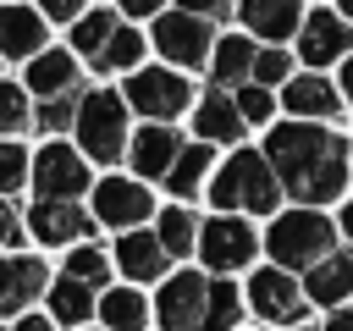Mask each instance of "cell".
<instances>
[{
	"mask_svg": "<svg viewBox=\"0 0 353 331\" xmlns=\"http://www.w3.org/2000/svg\"><path fill=\"white\" fill-rule=\"evenodd\" d=\"M265 154L281 177V188L298 199V204H325L347 188V138L342 132H325L320 121H281L270 127L265 138Z\"/></svg>",
	"mask_w": 353,
	"mask_h": 331,
	"instance_id": "cell-1",
	"label": "cell"
},
{
	"mask_svg": "<svg viewBox=\"0 0 353 331\" xmlns=\"http://www.w3.org/2000/svg\"><path fill=\"white\" fill-rule=\"evenodd\" d=\"M281 193H287V188H281L270 154H259V149H237V154L221 166V177L210 182V199H215V210H226V215H237V210L270 215V210L281 204Z\"/></svg>",
	"mask_w": 353,
	"mask_h": 331,
	"instance_id": "cell-2",
	"label": "cell"
},
{
	"mask_svg": "<svg viewBox=\"0 0 353 331\" xmlns=\"http://www.w3.org/2000/svg\"><path fill=\"white\" fill-rule=\"evenodd\" d=\"M265 248H270V259L281 270H314L325 254H336V226L314 204H303V210H287V215L270 221Z\"/></svg>",
	"mask_w": 353,
	"mask_h": 331,
	"instance_id": "cell-3",
	"label": "cell"
},
{
	"mask_svg": "<svg viewBox=\"0 0 353 331\" xmlns=\"http://www.w3.org/2000/svg\"><path fill=\"white\" fill-rule=\"evenodd\" d=\"M77 143L88 149V160L110 166L127 154V99L116 88H88L83 110H77Z\"/></svg>",
	"mask_w": 353,
	"mask_h": 331,
	"instance_id": "cell-4",
	"label": "cell"
},
{
	"mask_svg": "<svg viewBox=\"0 0 353 331\" xmlns=\"http://www.w3.org/2000/svg\"><path fill=\"white\" fill-rule=\"evenodd\" d=\"M127 105L143 110L149 121H171V116H182L193 105V88H188V77L176 66H143V72L127 77Z\"/></svg>",
	"mask_w": 353,
	"mask_h": 331,
	"instance_id": "cell-5",
	"label": "cell"
},
{
	"mask_svg": "<svg viewBox=\"0 0 353 331\" xmlns=\"http://www.w3.org/2000/svg\"><path fill=\"white\" fill-rule=\"evenodd\" d=\"M215 33H210V17H193V11H160L154 17V50L176 66H210V50Z\"/></svg>",
	"mask_w": 353,
	"mask_h": 331,
	"instance_id": "cell-6",
	"label": "cell"
},
{
	"mask_svg": "<svg viewBox=\"0 0 353 331\" xmlns=\"http://www.w3.org/2000/svg\"><path fill=\"white\" fill-rule=\"evenodd\" d=\"M254 248H259V237H254V226L243 221V215H215V221H204V232H199V254H204V265L210 270H243L248 259H254Z\"/></svg>",
	"mask_w": 353,
	"mask_h": 331,
	"instance_id": "cell-7",
	"label": "cell"
},
{
	"mask_svg": "<svg viewBox=\"0 0 353 331\" xmlns=\"http://www.w3.org/2000/svg\"><path fill=\"white\" fill-rule=\"evenodd\" d=\"M154 314H160L165 331H204V314H210V276L182 270L176 281H165Z\"/></svg>",
	"mask_w": 353,
	"mask_h": 331,
	"instance_id": "cell-8",
	"label": "cell"
},
{
	"mask_svg": "<svg viewBox=\"0 0 353 331\" xmlns=\"http://www.w3.org/2000/svg\"><path fill=\"white\" fill-rule=\"evenodd\" d=\"M149 215H154V199H149L143 182H132V177H105V182L94 188V221H105V226H116V232H132V226L149 221Z\"/></svg>",
	"mask_w": 353,
	"mask_h": 331,
	"instance_id": "cell-9",
	"label": "cell"
},
{
	"mask_svg": "<svg viewBox=\"0 0 353 331\" xmlns=\"http://www.w3.org/2000/svg\"><path fill=\"white\" fill-rule=\"evenodd\" d=\"M353 50V22L342 11H309L303 28H298V55L309 66H331V61H347Z\"/></svg>",
	"mask_w": 353,
	"mask_h": 331,
	"instance_id": "cell-10",
	"label": "cell"
},
{
	"mask_svg": "<svg viewBox=\"0 0 353 331\" xmlns=\"http://www.w3.org/2000/svg\"><path fill=\"white\" fill-rule=\"evenodd\" d=\"M33 188H39V199H77L88 188V160L66 143H44L33 160Z\"/></svg>",
	"mask_w": 353,
	"mask_h": 331,
	"instance_id": "cell-11",
	"label": "cell"
},
{
	"mask_svg": "<svg viewBox=\"0 0 353 331\" xmlns=\"http://www.w3.org/2000/svg\"><path fill=\"white\" fill-rule=\"evenodd\" d=\"M248 303L265 314V320H298L303 314V287L281 270V265H270V270H254V281H248Z\"/></svg>",
	"mask_w": 353,
	"mask_h": 331,
	"instance_id": "cell-12",
	"label": "cell"
},
{
	"mask_svg": "<svg viewBox=\"0 0 353 331\" xmlns=\"http://www.w3.org/2000/svg\"><path fill=\"white\" fill-rule=\"evenodd\" d=\"M44 22H50L44 11L6 0V6H0V55H17V61L44 55Z\"/></svg>",
	"mask_w": 353,
	"mask_h": 331,
	"instance_id": "cell-13",
	"label": "cell"
},
{
	"mask_svg": "<svg viewBox=\"0 0 353 331\" xmlns=\"http://www.w3.org/2000/svg\"><path fill=\"white\" fill-rule=\"evenodd\" d=\"M237 17H243L248 33L281 44V39H292L303 28V0H237Z\"/></svg>",
	"mask_w": 353,
	"mask_h": 331,
	"instance_id": "cell-14",
	"label": "cell"
},
{
	"mask_svg": "<svg viewBox=\"0 0 353 331\" xmlns=\"http://www.w3.org/2000/svg\"><path fill=\"white\" fill-rule=\"evenodd\" d=\"M28 88L39 99H55V94H83V72H77V50H44L28 61Z\"/></svg>",
	"mask_w": 353,
	"mask_h": 331,
	"instance_id": "cell-15",
	"label": "cell"
},
{
	"mask_svg": "<svg viewBox=\"0 0 353 331\" xmlns=\"http://www.w3.org/2000/svg\"><path fill=\"white\" fill-rule=\"evenodd\" d=\"M28 226H33V237L50 248V243H77L94 221L77 210V199H39L33 215H28Z\"/></svg>",
	"mask_w": 353,
	"mask_h": 331,
	"instance_id": "cell-16",
	"label": "cell"
},
{
	"mask_svg": "<svg viewBox=\"0 0 353 331\" xmlns=\"http://www.w3.org/2000/svg\"><path fill=\"white\" fill-rule=\"evenodd\" d=\"M165 259H171V248L160 243V232H121L116 237V265L127 270V281H154V276H165Z\"/></svg>",
	"mask_w": 353,
	"mask_h": 331,
	"instance_id": "cell-17",
	"label": "cell"
},
{
	"mask_svg": "<svg viewBox=\"0 0 353 331\" xmlns=\"http://www.w3.org/2000/svg\"><path fill=\"white\" fill-rule=\"evenodd\" d=\"M281 99H287V110H292L298 121H331V116L342 110V88H336V83H325V77H314V72L292 77Z\"/></svg>",
	"mask_w": 353,
	"mask_h": 331,
	"instance_id": "cell-18",
	"label": "cell"
},
{
	"mask_svg": "<svg viewBox=\"0 0 353 331\" xmlns=\"http://www.w3.org/2000/svg\"><path fill=\"white\" fill-rule=\"evenodd\" d=\"M193 127H199V138H204V143H237V138H243V127H248V116L237 110V99H232V94L210 88V94L199 99V110H193Z\"/></svg>",
	"mask_w": 353,
	"mask_h": 331,
	"instance_id": "cell-19",
	"label": "cell"
},
{
	"mask_svg": "<svg viewBox=\"0 0 353 331\" xmlns=\"http://www.w3.org/2000/svg\"><path fill=\"white\" fill-rule=\"evenodd\" d=\"M39 292H44V265L28 259V254H6L0 259V314L28 309Z\"/></svg>",
	"mask_w": 353,
	"mask_h": 331,
	"instance_id": "cell-20",
	"label": "cell"
},
{
	"mask_svg": "<svg viewBox=\"0 0 353 331\" xmlns=\"http://www.w3.org/2000/svg\"><path fill=\"white\" fill-rule=\"evenodd\" d=\"M176 154H182V143H176V132H171L165 121L132 132V171H138V177H171Z\"/></svg>",
	"mask_w": 353,
	"mask_h": 331,
	"instance_id": "cell-21",
	"label": "cell"
},
{
	"mask_svg": "<svg viewBox=\"0 0 353 331\" xmlns=\"http://www.w3.org/2000/svg\"><path fill=\"white\" fill-rule=\"evenodd\" d=\"M309 303H325V309H342L353 298V254H325L314 270H309Z\"/></svg>",
	"mask_w": 353,
	"mask_h": 331,
	"instance_id": "cell-22",
	"label": "cell"
},
{
	"mask_svg": "<svg viewBox=\"0 0 353 331\" xmlns=\"http://www.w3.org/2000/svg\"><path fill=\"white\" fill-rule=\"evenodd\" d=\"M254 61H259L254 39H243V33H226V39L215 44V55H210L215 88H243V83H254Z\"/></svg>",
	"mask_w": 353,
	"mask_h": 331,
	"instance_id": "cell-23",
	"label": "cell"
},
{
	"mask_svg": "<svg viewBox=\"0 0 353 331\" xmlns=\"http://www.w3.org/2000/svg\"><path fill=\"white\" fill-rule=\"evenodd\" d=\"M116 28H121V17L116 11H88V17H77L72 22V50L77 55H88V66L105 55V44L116 39Z\"/></svg>",
	"mask_w": 353,
	"mask_h": 331,
	"instance_id": "cell-24",
	"label": "cell"
},
{
	"mask_svg": "<svg viewBox=\"0 0 353 331\" xmlns=\"http://www.w3.org/2000/svg\"><path fill=\"white\" fill-rule=\"evenodd\" d=\"M50 314H55V325H83V320L94 314V292H88V281L61 276V281L50 287Z\"/></svg>",
	"mask_w": 353,
	"mask_h": 331,
	"instance_id": "cell-25",
	"label": "cell"
},
{
	"mask_svg": "<svg viewBox=\"0 0 353 331\" xmlns=\"http://www.w3.org/2000/svg\"><path fill=\"white\" fill-rule=\"evenodd\" d=\"M99 320H105L110 331H143V320H149V303H143L132 287H110V292L99 298Z\"/></svg>",
	"mask_w": 353,
	"mask_h": 331,
	"instance_id": "cell-26",
	"label": "cell"
},
{
	"mask_svg": "<svg viewBox=\"0 0 353 331\" xmlns=\"http://www.w3.org/2000/svg\"><path fill=\"white\" fill-rule=\"evenodd\" d=\"M204 177H210V143H188V149L176 154V166H171L165 188H171L176 199H193V193L204 188Z\"/></svg>",
	"mask_w": 353,
	"mask_h": 331,
	"instance_id": "cell-27",
	"label": "cell"
},
{
	"mask_svg": "<svg viewBox=\"0 0 353 331\" xmlns=\"http://www.w3.org/2000/svg\"><path fill=\"white\" fill-rule=\"evenodd\" d=\"M138 61H143V33H138L132 22H121V28H116V39L105 44V55L94 61V72H132Z\"/></svg>",
	"mask_w": 353,
	"mask_h": 331,
	"instance_id": "cell-28",
	"label": "cell"
},
{
	"mask_svg": "<svg viewBox=\"0 0 353 331\" xmlns=\"http://www.w3.org/2000/svg\"><path fill=\"white\" fill-rule=\"evenodd\" d=\"M154 232H160V243H165L171 254H188V248H199V232H204V226H199L182 204H171V210H160V226H154Z\"/></svg>",
	"mask_w": 353,
	"mask_h": 331,
	"instance_id": "cell-29",
	"label": "cell"
},
{
	"mask_svg": "<svg viewBox=\"0 0 353 331\" xmlns=\"http://www.w3.org/2000/svg\"><path fill=\"white\" fill-rule=\"evenodd\" d=\"M243 320V298L232 281H210V314H204V331H232Z\"/></svg>",
	"mask_w": 353,
	"mask_h": 331,
	"instance_id": "cell-30",
	"label": "cell"
},
{
	"mask_svg": "<svg viewBox=\"0 0 353 331\" xmlns=\"http://www.w3.org/2000/svg\"><path fill=\"white\" fill-rule=\"evenodd\" d=\"M77 110H83V94H55V99H39L33 121L44 132H66V127H77Z\"/></svg>",
	"mask_w": 353,
	"mask_h": 331,
	"instance_id": "cell-31",
	"label": "cell"
},
{
	"mask_svg": "<svg viewBox=\"0 0 353 331\" xmlns=\"http://www.w3.org/2000/svg\"><path fill=\"white\" fill-rule=\"evenodd\" d=\"M28 121H33V110H28V88L0 83V132L17 138V132H28Z\"/></svg>",
	"mask_w": 353,
	"mask_h": 331,
	"instance_id": "cell-32",
	"label": "cell"
},
{
	"mask_svg": "<svg viewBox=\"0 0 353 331\" xmlns=\"http://www.w3.org/2000/svg\"><path fill=\"white\" fill-rule=\"evenodd\" d=\"M66 276H77V281L99 287V281L110 276V259H105L99 248H72V259H66Z\"/></svg>",
	"mask_w": 353,
	"mask_h": 331,
	"instance_id": "cell-33",
	"label": "cell"
},
{
	"mask_svg": "<svg viewBox=\"0 0 353 331\" xmlns=\"http://www.w3.org/2000/svg\"><path fill=\"white\" fill-rule=\"evenodd\" d=\"M22 182H28V154H22V143L6 138V143H0V199L17 193Z\"/></svg>",
	"mask_w": 353,
	"mask_h": 331,
	"instance_id": "cell-34",
	"label": "cell"
},
{
	"mask_svg": "<svg viewBox=\"0 0 353 331\" xmlns=\"http://www.w3.org/2000/svg\"><path fill=\"white\" fill-rule=\"evenodd\" d=\"M254 83H265V88H270V83H292V55L276 50V44L259 50V61H254Z\"/></svg>",
	"mask_w": 353,
	"mask_h": 331,
	"instance_id": "cell-35",
	"label": "cell"
},
{
	"mask_svg": "<svg viewBox=\"0 0 353 331\" xmlns=\"http://www.w3.org/2000/svg\"><path fill=\"white\" fill-rule=\"evenodd\" d=\"M237 110H243V116H248V127H254V121H270L276 99H270V88H265V83H243V88H237Z\"/></svg>",
	"mask_w": 353,
	"mask_h": 331,
	"instance_id": "cell-36",
	"label": "cell"
},
{
	"mask_svg": "<svg viewBox=\"0 0 353 331\" xmlns=\"http://www.w3.org/2000/svg\"><path fill=\"white\" fill-rule=\"evenodd\" d=\"M39 11H44L50 22H77V17H83V0H39Z\"/></svg>",
	"mask_w": 353,
	"mask_h": 331,
	"instance_id": "cell-37",
	"label": "cell"
},
{
	"mask_svg": "<svg viewBox=\"0 0 353 331\" xmlns=\"http://www.w3.org/2000/svg\"><path fill=\"white\" fill-rule=\"evenodd\" d=\"M176 11H193V17H210L215 22V17L232 11V0H176Z\"/></svg>",
	"mask_w": 353,
	"mask_h": 331,
	"instance_id": "cell-38",
	"label": "cell"
},
{
	"mask_svg": "<svg viewBox=\"0 0 353 331\" xmlns=\"http://www.w3.org/2000/svg\"><path fill=\"white\" fill-rule=\"evenodd\" d=\"M11 243H22V226H17V210L0 199V248H11Z\"/></svg>",
	"mask_w": 353,
	"mask_h": 331,
	"instance_id": "cell-39",
	"label": "cell"
},
{
	"mask_svg": "<svg viewBox=\"0 0 353 331\" xmlns=\"http://www.w3.org/2000/svg\"><path fill=\"white\" fill-rule=\"evenodd\" d=\"M165 0H121V17H160Z\"/></svg>",
	"mask_w": 353,
	"mask_h": 331,
	"instance_id": "cell-40",
	"label": "cell"
},
{
	"mask_svg": "<svg viewBox=\"0 0 353 331\" xmlns=\"http://www.w3.org/2000/svg\"><path fill=\"white\" fill-rule=\"evenodd\" d=\"M325 331H353V309H347V303H342V309H336V314H331V325H325Z\"/></svg>",
	"mask_w": 353,
	"mask_h": 331,
	"instance_id": "cell-41",
	"label": "cell"
},
{
	"mask_svg": "<svg viewBox=\"0 0 353 331\" xmlns=\"http://www.w3.org/2000/svg\"><path fill=\"white\" fill-rule=\"evenodd\" d=\"M342 99H353V55L342 61Z\"/></svg>",
	"mask_w": 353,
	"mask_h": 331,
	"instance_id": "cell-42",
	"label": "cell"
},
{
	"mask_svg": "<svg viewBox=\"0 0 353 331\" xmlns=\"http://www.w3.org/2000/svg\"><path fill=\"white\" fill-rule=\"evenodd\" d=\"M17 331H55V325H44V320H22Z\"/></svg>",
	"mask_w": 353,
	"mask_h": 331,
	"instance_id": "cell-43",
	"label": "cell"
},
{
	"mask_svg": "<svg viewBox=\"0 0 353 331\" xmlns=\"http://www.w3.org/2000/svg\"><path fill=\"white\" fill-rule=\"evenodd\" d=\"M342 232L353 237V204H342Z\"/></svg>",
	"mask_w": 353,
	"mask_h": 331,
	"instance_id": "cell-44",
	"label": "cell"
},
{
	"mask_svg": "<svg viewBox=\"0 0 353 331\" xmlns=\"http://www.w3.org/2000/svg\"><path fill=\"white\" fill-rule=\"evenodd\" d=\"M336 6H342V17H347V22H353V0H336Z\"/></svg>",
	"mask_w": 353,
	"mask_h": 331,
	"instance_id": "cell-45",
	"label": "cell"
}]
</instances>
